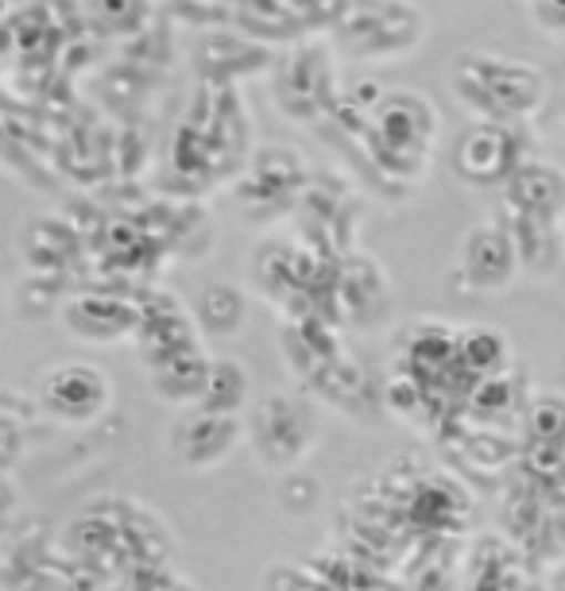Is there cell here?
Instances as JSON below:
<instances>
[{
	"label": "cell",
	"mask_w": 565,
	"mask_h": 591,
	"mask_svg": "<svg viewBox=\"0 0 565 591\" xmlns=\"http://www.w3.org/2000/svg\"><path fill=\"white\" fill-rule=\"evenodd\" d=\"M450 90L473 121L531 124L546 101V74L512 54L465 51L450 70Z\"/></svg>",
	"instance_id": "cell-1"
},
{
	"label": "cell",
	"mask_w": 565,
	"mask_h": 591,
	"mask_svg": "<svg viewBox=\"0 0 565 591\" xmlns=\"http://www.w3.org/2000/svg\"><path fill=\"white\" fill-rule=\"evenodd\" d=\"M360 139L368 144V155L383 178L419 183L438 139V108L414 90L383 93L368 113Z\"/></svg>",
	"instance_id": "cell-2"
},
{
	"label": "cell",
	"mask_w": 565,
	"mask_h": 591,
	"mask_svg": "<svg viewBox=\"0 0 565 591\" xmlns=\"http://www.w3.org/2000/svg\"><path fill=\"white\" fill-rule=\"evenodd\" d=\"M427 35V15L414 0H345L333 23V46L357 62L407 59Z\"/></svg>",
	"instance_id": "cell-3"
},
{
	"label": "cell",
	"mask_w": 565,
	"mask_h": 591,
	"mask_svg": "<svg viewBox=\"0 0 565 591\" xmlns=\"http://www.w3.org/2000/svg\"><path fill=\"white\" fill-rule=\"evenodd\" d=\"M271 101L287 121L314 124L333 116L341 101L337 62L326 43H298L271 62Z\"/></svg>",
	"instance_id": "cell-4"
},
{
	"label": "cell",
	"mask_w": 565,
	"mask_h": 591,
	"mask_svg": "<svg viewBox=\"0 0 565 591\" xmlns=\"http://www.w3.org/2000/svg\"><path fill=\"white\" fill-rule=\"evenodd\" d=\"M318 409L310 398L290 391H276L260 398L248 414V445L260 456L264 468L290 471L318 445Z\"/></svg>",
	"instance_id": "cell-5"
},
{
	"label": "cell",
	"mask_w": 565,
	"mask_h": 591,
	"mask_svg": "<svg viewBox=\"0 0 565 591\" xmlns=\"http://www.w3.org/2000/svg\"><path fill=\"white\" fill-rule=\"evenodd\" d=\"M531 132L527 124H504V121H469L453 139V170L461 183L476 190H500L527 155Z\"/></svg>",
	"instance_id": "cell-6"
},
{
	"label": "cell",
	"mask_w": 565,
	"mask_h": 591,
	"mask_svg": "<svg viewBox=\"0 0 565 591\" xmlns=\"http://www.w3.org/2000/svg\"><path fill=\"white\" fill-rule=\"evenodd\" d=\"M520 248L504 217H484L469 225L453 251V282L465 294H500L520 279Z\"/></svg>",
	"instance_id": "cell-7"
},
{
	"label": "cell",
	"mask_w": 565,
	"mask_h": 591,
	"mask_svg": "<svg viewBox=\"0 0 565 591\" xmlns=\"http://www.w3.org/2000/svg\"><path fill=\"white\" fill-rule=\"evenodd\" d=\"M35 398L54 422L62 425H93L113 402V383L101 367L82 364V360H66L39 375Z\"/></svg>",
	"instance_id": "cell-8"
},
{
	"label": "cell",
	"mask_w": 565,
	"mask_h": 591,
	"mask_svg": "<svg viewBox=\"0 0 565 591\" xmlns=\"http://www.w3.org/2000/svg\"><path fill=\"white\" fill-rule=\"evenodd\" d=\"M248 440V425L233 414H217L209 406L183 409L171 425V453L178 456V464L194 471L217 468L233 448Z\"/></svg>",
	"instance_id": "cell-9"
},
{
	"label": "cell",
	"mask_w": 565,
	"mask_h": 591,
	"mask_svg": "<svg viewBox=\"0 0 565 591\" xmlns=\"http://www.w3.org/2000/svg\"><path fill=\"white\" fill-rule=\"evenodd\" d=\"M306 163L287 144H268L245 170L240 197L260 212H282L306 194Z\"/></svg>",
	"instance_id": "cell-10"
},
{
	"label": "cell",
	"mask_w": 565,
	"mask_h": 591,
	"mask_svg": "<svg viewBox=\"0 0 565 591\" xmlns=\"http://www.w3.org/2000/svg\"><path fill=\"white\" fill-rule=\"evenodd\" d=\"M140 321H144V305L113 294L70 298L66 310H62V325L70 329L74 341L85 344H116L124 336L140 333Z\"/></svg>",
	"instance_id": "cell-11"
},
{
	"label": "cell",
	"mask_w": 565,
	"mask_h": 591,
	"mask_svg": "<svg viewBox=\"0 0 565 591\" xmlns=\"http://www.w3.org/2000/svg\"><path fill=\"white\" fill-rule=\"evenodd\" d=\"M500 205H504V212H520V217L562 220L565 217V170L558 163L527 159L504 186H500Z\"/></svg>",
	"instance_id": "cell-12"
},
{
	"label": "cell",
	"mask_w": 565,
	"mask_h": 591,
	"mask_svg": "<svg viewBox=\"0 0 565 591\" xmlns=\"http://www.w3.org/2000/svg\"><path fill=\"white\" fill-rule=\"evenodd\" d=\"M512 232L515 248H520V263L531 274H551L565 259V232L562 220H543V217H520V212H500Z\"/></svg>",
	"instance_id": "cell-13"
},
{
	"label": "cell",
	"mask_w": 565,
	"mask_h": 591,
	"mask_svg": "<svg viewBox=\"0 0 565 591\" xmlns=\"http://www.w3.org/2000/svg\"><path fill=\"white\" fill-rule=\"evenodd\" d=\"M388 279H383L380 263H372V259L364 256H352L345 259L341 267H337V310H341V318L349 321H364V313L360 310H388Z\"/></svg>",
	"instance_id": "cell-14"
},
{
	"label": "cell",
	"mask_w": 565,
	"mask_h": 591,
	"mask_svg": "<svg viewBox=\"0 0 565 591\" xmlns=\"http://www.w3.org/2000/svg\"><path fill=\"white\" fill-rule=\"evenodd\" d=\"M209 364H214V356H206L202 344L183 349V352H175V356L152 364V387L167 402H202L206 380H209Z\"/></svg>",
	"instance_id": "cell-15"
},
{
	"label": "cell",
	"mask_w": 565,
	"mask_h": 591,
	"mask_svg": "<svg viewBox=\"0 0 565 591\" xmlns=\"http://www.w3.org/2000/svg\"><path fill=\"white\" fill-rule=\"evenodd\" d=\"M458 364L473 380L512 372V341L500 325H469L458 336Z\"/></svg>",
	"instance_id": "cell-16"
},
{
	"label": "cell",
	"mask_w": 565,
	"mask_h": 591,
	"mask_svg": "<svg viewBox=\"0 0 565 591\" xmlns=\"http://www.w3.org/2000/svg\"><path fill=\"white\" fill-rule=\"evenodd\" d=\"M198 329L214 336H237L248 321V298L233 282H209L198 298Z\"/></svg>",
	"instance_id": "cell-17"
},
{
	"label": "cell",
	"mask_w": 565,
	"mask_h": 591,
	"mask_svg": "<svg viewBox=\"0 0 565 591\" xmlns=\"http://www.w3.org/2000/svg\"><path fill=\"white\" fill-rule=\"evenodd\" d=\"M248 394H253V375L240 364L237 356H214L209 364V380H206V394H202L198 406H209L217 414H233L248 406Z\"/></svg>",
	"instance_id": "cell-18"
},
{
	"label": "cell",
	"mask_w": 565,
	"mask_h": 591,
	"mask_svg": "<svg viewBox=\"0 0 565 591\" xmlns=\"http://www.w3.org/2000/svg\"><path fill=\"white\" fill-rule=\"evenodd\" d=\"M527 433L535 445H562L565 440V398L558 394H538L523 414Z\"/></svg>",
	"instance_id": "cell-19"
},
{
	"label": "cell",
	"mask_w": 565,
	"mask_h": 591,
	"mask_svg": "<svg viewBox=\"0 0 565 591\" xmlns=\"http://www.w3.org/2000/svg\"><path fill=\"white\" fill-rule=\"evenodd\" d=\"M473 409L484 417H500L515 406V387H512V375H492V380H476L473 383Z\"/></svg>",
	"instance_id": "cell-20"
},
{
	"label": "cell",
	"mask_w": 565,
	"mask_h": 591,
	"mask_svg": "<svg viewBox=\"0 0 565 591\" xmlns=\"http://www.w3.org/2000/svg\"><path fill=\"white\" fill-rule=\"evenodd\" d=\"M383 402H388L396 414H407V417H414L422 406H427V394H422V383H419V375L414 372H403V375H396V380L383 387Z\"/></svg>",
	"instance_id": "cell-21"
},
{
	"label": "cell",
	"mask_w": 565,
	"mask_h": 591,
	"mask_svg": "<svg viewBox=\"0 0 565 591\" xmlns=\"http://www.w3.org/2000/svg\"><path fill=\"white\" fill-rule=\"evenodd\" d=\"M527 15L543 35L565 39V0H527Z\"/></svg>",
	"instance_id": "cell-22"
},
{
	"label": "cell",
	"mask_w": 565,
	"mask_h": 591,
	"mask_svg": "<svg viewBox=\"0 0 565 591\" xmlns=\"http://www.w3.org/2000/svg\"><path fill=\"white\" fill-rule=\"evenodd\" d=\"M554 591H565V564L558 569V577H554Z\"/></svg>",
	"instance_id": "cell-23"
},
{
	"label": "cell",
	"mask_w": 565,
	"mask_h": 591,
	"mask_svg": "<svg viewBox=\"0 0 565 591\" xmlns=\"http://www.w3.org/2000/svg\"><path fill=\"white\" fill-rule=\"evenodd\" d=\"M523 4H527V0H523Z\"/></svg>",
	"instance_id": "cell-24"
}]
</instances>
